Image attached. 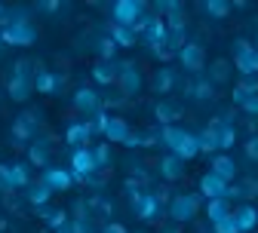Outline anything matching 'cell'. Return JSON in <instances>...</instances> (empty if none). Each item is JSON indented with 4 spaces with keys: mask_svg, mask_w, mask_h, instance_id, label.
Wrapping results in <instances>:
<instances>
[{
    "mask_svg": "<svg viewBox=\"0 0 258 233\" xmlns=\"http://www.w3.org/2000/svg\"><path fill=\"white\" fill-rule=\"evenodd\" d=\"M108 37L117 43V49H133V46H136V40H139L133 28H123V25H114V22L108 25Z\"/></svg>",
    "mask_w": 258,
    "mask_h": 233,
    "instance_id": "cell-23",
    "label": "cell"
},
{
    "mask_svg": "<svg viewBox=\"0 0 258 233\" xmlns=\"http://www.w3.org/2000/svg\"><path fill=\"white\" fill-rule=\"evenodd\" d=\"M108 120H111V114H108V111H99L95 117H89V120H86V126H89V132H92V135H105Z\"/></svg>",
    "mask_w": 258,
    "mask_h": 233,
    "instance_id": "cell-34",
    "label": "cell"
},
{
    "mask_svg": "<svg viewBox=\"0 0 258 233\" xmlns=\"http://www.w3.org/2000/svg\"><path fill=\"white\" fill-rule=\"evenodd\" d=\"M157 169H160V178H166V181H178V178H184V163L178 160V157H172V153H166L163 160L157 163Z\"/></svg>",
    "mask_w": 258,
    "mask_h": 233,
    "instance_id": "cell-20",
    "label": "cell"
},
{
    "mask_svg": "<svg viewBox=\"0 0 258 233\" xmlns=\"http://www.w3.org/2000/svg\"><path fill=\"white\" fill-rule=\"evenodd\" d=\"M102 233H129V230H126L123 224H117V221H111V224H105V230H102Z\"/></svg>",
    "mask_w": 258,
    "mask_h": 233,
    "instance_id": "cell-42",
    "label": "cell"
},
{
    "mask_svg": "<svg viewBox=\"0 0 258 233\" xmlns=\"http://www.w3.org/2000/svg\"><path fill=\"white\" fill-rule=\"evenodd\" d=\"M0 52H4V40H0Z\"/></svg>",
    "mask_w": 258,
    "mask_h": 233,
    "instance_id": "cell-43",
    "label": "cell"
},
{
    "mask_svg": "<svg viewBox=\"0 0 258 233\" xmlns=\"http://www.w3.org/2000/svg\"><path fill=\"white\" fill-rule=\"evenodd\" d=\"M197 144H200V153H218V132L215 126H206L197 132Z\"/></svg>",
    "mask_w": 258,
    "mask_h": 233,
    "instance_id": "cell-30",
    "label": "cell"
},
{
    "mask_svg": "<svg viewBox=\"0 0 258 233\" xmlns=\"http://www.w3.org/2000/svg\"><path fill=\"white\" fill-rule=\"evenodd\" d=\"M228 77H231V61H224V58L212 61V68H209V83L218 86V83H224Z\"/></svg>",
    "mask_w": 258,
    "mask_h": 233,
    "instance_id": "cell-32",
    "label": "cell"
},
{
    "mask_svg": "<svg viewBox=\"0 0 258 233\" xmlns=\"http://www.w3.org/2000/svg\"><path fill=\"white\" fill-rule=\"evenodd\" d=\"M200 206H203V196L200 193H175L166 209H169V218L175 224H187V221H194V218L200 215Z\"/></svg>",
    "mask_w": 258,
    "mask_h": 233,
    "instance_id": "cell-2",
    "label": "cell"
},
{
    "mask_svg": "<svg viewBox=\"0 0 258 233\" xmlns=\"http://www.w3.org/2000/svg\"><path fill=\"white\" fill-rule=\"evenodd\" d=\"M234 68L243 77H255L258 74V46L246 37L234 40Z\"/></svg>",
    "mask_w": 258,
    "mask_h": 233,
    "instance_id": "cell-3",
    "label": "cell"
},
{
    "mask_svg": "<svg viewBox=\"0 0 258 233\" xmlns=\"http://www.w3.org/2000/svg\"><path fill=\"white\" fill-rule=\"evenodd\" d=\"M71 105H74V111H77V114H83V117H95L99 111H105L102 95L95 92L92 86H80V89L74 92V98H71Z\"/></svg>",
    "mask_w": 258,
    "mask_h": 233,
    "instance_id": "cell-7",
    "label": "cell"
},
{
    "mask_svg": "<svg viewBox=\"0 0 258 233\" xmlns=\"http://www.w3.org/2000/svg\"><path fill=\"white\" fill-rule=\"evenodd\" d=\"M234 209H231V203L228 199H209L206 203V218H209V224H218V221H224Z\"/></svg>",
    "mask_w": 258,
    "mask_h": 233,
    "instance_id": "cell-28",
    "label": "cell"
},
{
    "mask_svg": "<svg viewBox=\"0 0 258 233\" xmlns=\"http://www.w3.org/2000/svg\"><path fill=\"white\" fill-rule=\"evenodd\" d=\"M64 86V74H55L43 64H37V74H34V92L40 95H58V89Z\"/></svg>",
    "mask_w": 258,
    "mask_h": 233,
    "instance_id": "cell-12",
    "label": "cell"
},
{
    "mask_svg": "<svg viewBox=\"0 0 258 233\" xmlns=\"http://www.w3.org/2000/svg\"><path fill=\"white\" fill-rule=\"evenodd\" d=\"M142 71H139V64L136 61H120V74H117V86L123 95H136L142 92Z\"/></svg>",
    "mask_w": 258,
    "mask_h": 233,
    "instance_id": "cell-10",
    "label": "cell"
},
{
    "mask_svg": "<svg viewBox=\"0 0 258 233\" xmlns=\"http://www.w3.org/2000/svg\"><path fill=\"white\" fill-rule=\"evenodd\" d=\"M34 74H37V61H28V58H19L13 64V77L7 83V92L13 102H28L31 92H34Z\"/></svg>",
    "mask_w": 258,
    "mask_h": 233,
    "instance_id": "cell-1",
    "label": "cell"
},
{
    "mask_svg": "<svg viewBox=\"0 0 258 233\" xmlns=\"http://www.w3.org/2000/svg\"><path fill=\"white\" fill-rule=\"evenodd\" d=\"M37 215H40V218L46 221V227H49V230H61L64 224L71 221V218H68V212H64V209H46V206H43V209H37Z\"/></svg>",
    "mask_w": 258,
    "mask_h": 233,
    "instance_id": "cell-29",
    "label": "cell"
},
{
    "mask_svg": "<svg viewBox=\"0 0 258 233\" xmlns=\"http://www.w3.org/2000/svg\"><path fill=\"white\" fill-rule=\"evenodd\" d=\"M145 10H148V4H142V0H117L111 7V22L123 25V28H136V22L145 16Z\"/></svg>",
    "mask_w": 258,
    "mask_h": 233,
    "instance_id": "cell-4",
    "label": "cell"
},
{
    "mask_svg": "<svg viewBox=\"0 0 258 233\" xmlns=\"http://www.w3.org/2000/svg\"><path fill=\"white\" fill-rule=\"evenodd\" d=\"M0 190H4V193L16 190V187H13V175H10V163L0 166Z\"/></svg>",
    "mask_w": 258,
    "mask_h": 233,
    "instance_id": "cell-38",
    "label": "cell"
},
{
    "mask_svg": "<svg viewBox=\"0 0 258 233\" xmlns=\"http://www.w3.org/2000/svg\"><path fill=\"white\" fill-rule=\"evenodd\" d=\"M175 55H178V64H181L187 74H197L200 77L206 71V49L200 43H184Z\"/></svg>",
    "mask_w": 258,
    "mask_h": 233,
    "instance_id": "cell-6",
    "label": "cell"
},
{
    "mask_svg": "<svg viewBox=\"0 0 258 233\" xmlns=\"http://www.w3.org/2000/svg\"><path fill=\"white\" fill-rule=\"evenodd\" d=\"M231 215H234V221H237V230H240V233H252V230L258 227V209H255L252 203H240Z\"/></svg>",
    "mask_w": 258,
    "mask_h": 233,
    "instance_id": "cell-14",
    "label": "cell"
},
{
    "mask_svg": "<svg viewBox=\"0 0 258 233\" xmlns=\"http://www.w3.org/2000/svg\"><path fill=\"white\" fill-rule=\"evenodd\" d=\"M0 166H4V163H0Z\"/></svg>",
    "mask_w": 258,
    "mask_h": 233,
    "instance_id": "cell-44",
    "label": "cell"
},
{
    "mask_svg": "<svg viewBox=\"0 0 258 233\" xmlns=\"http://www.w3.org/2000/svg\"><path fill=\"white\" fill-rule=\"evenodd\" d=\"M187 95L194 98V102H209V98L215 95V86L209 83V77H197L187 86Z\"/></svg>",
    "mask_w": 258,
    "mask_h": 233,
    "instance_id": "cell-27",
    "label": "cell"
},
{
    "mask_svg": "<svg viewBox=\"0 0 258 233\" xmlns=\"http://www.w3.org/2000/svg\"><path fill=\"white\" fill-rule=\"evenodd\" d=\"M243 150H246V157H249V160H255V163H258V135H252V138H246V144H243Z\"/></svg>",
    "mask_w": 258,
    "mask_h": 233,
    "instance_id": "cell-39",
    "label": "cell"
},
{
    "mask_svg": "<svg viewBox=\"0 0 258 233\" xmlns=\"http://www.w3.org/2000/svg\"><path fill=\"white\" fill-rule=\"evenodd\" d=\"M197 153H200V144H197V132H184V138L175 144L172 157H178L181 163H187V160H194Z\"/></svg>",
    "mask_w": 258,
    "mask_h": 233,
    "instance_id": "cell-25",
    "label": "cell"
},
{
    "mask_svg": "<svg viewBox=\"0 0 258 233\" xmlns=\"http://www.w3.org/2000/svg\"><path fill=\"white\" fill-rule=\"evenodd\" d=\"M49 196H52V190H49L43 181H31V184L25 187V199H28L34 209H43V206L49 203Z\"/></svg>",
    "mask_w": 258,
    "mask_h": 233,
    "instance_id": "cell-24",
    "label": "cell"
},
{
    "mask_svg": "<svg viewBox=\"0 0 258 233\" xmlns=\"http://www.w3.org/2000/svg\"><path fill=\"white\" fill-rule=\"evenodd\" d=\"M243 111H246L249 117H258V95H255V98H249V102L243 105Z\"/></svg>",
    "mask_w": 258,
    "mask_h": 233,
    "instance_id": "cell-41",
    "label": "cell"
},
{
    "mask_svg": "<svg viewBox=\"0 0 258 233\" xmlns=\"http://www.w3.org/2000/svg\"><path fill=\"white\" fill-rule=\"evenodd\" d=\"M129 132H133V129H129V123L123 120V117H111L108 120V129H105V141L108 144H126V138H129Z\"/></svg>",
    "mask_w": 258,
    "mask_h": 233,
    "instance_id": "cell-18",
    "label": "cell"
},
{
    "mask_svg": "<svg viewBox=\"0 0 258 233\" xmlns=\"http://www.w3.org/2000/svg\"><path fill=\"white\" fill-rule=\"evenodd\" d=\"M154 117L160 120V126H175V120L181 117V105L172 102V98H160L154 108Z\"/></svg>",
    "mask_w": 258,
    "mask_h": 233,
    "instance_id": "cell-16",
    "label": "cell"
},
{
    "mask_svg": "<svg viewBox=\"0 0 258 233\" xmlns=\"http://www.w3.org/2000/svg\"><path fill=\"white\" fill-rule=\"evenodd\" d=\"M92 157H95V166L105 172V169H111V160H114V153H111V144L108 141H102V144H95L92 147Z\"/></svg>",
    "mask_w": 258,
    "mask_h": 233,
    "instance_id": "cell-33",
    "label": "cell"
},
{
    "mask_svg": "<svg viewBox=\"0 0 258 233\" xmlns=\"http://www.w3.org/2000/svg\"><path fill=\"white\" fill-rule=\"evenodd\" d=\"M203 10H206L212 19H228V13H231L234 7L224 4V0H209V4H203Z\"/></svg>",
    "mask_w": 258,
    "mask_h": 233,
    "instance_id": "cell-36",
    "label": "cell"
},
{
    "mask_svg": "<svg viewBox=\"0 0 258 233\" xmlns=\"http://www.w3.org/2000/svg\"><path fill=\"white\" fill-rule=\"evenodd\" d=\"M212 233H240V230H237V221H234V215H228L224 221L212 224Z\"/></svg>",
    "mask_w": 258,
    "mask_h": 233,
    "instance_id": "cell-37",
    "label": "cell"
},
{
    "mask_svg": "<svg viewBox=\"0 0 258 233\" xmlns=\"http://www.w3.org/2000/svg\"><path fill=\"white\" fill-rule=\"evenodd\" d=\"M209 172H215L221 181L234 184V178H237V163H234L228 153H215V157H212V169H209Z\"/></svg>",
    "mask_w": 258,
    "mask_h": 233,
    "instance_id": "cell-19",
    "label": "cell"
},
{
    "mask_svg": "<svg viewBox=\"0 0 258 233\" xmlns=\"http://www.w3.org/2000/svg\"><path fill=\"white\" fill-rule=\"evenodd\" d=\"M133 212H136V218L139 221H157L160 218V212H163V206H160V199L154 196V190H142L136 199H133Z\"/></svg>",
    "mask_w": 258,
    "mask_h": 233,
    "instance_id": "cell-9",
    "label": "cell"
},
{
    "mask_svg": "<svg viewBox=\"0 0 258 233\" xmlns=\"http://www.w3.org/2000/svg\"><path fill=\"white\" fill-rule=\"evenodd\" d=\"M117 74H120V61H95L92 64V80L99 86L117 83Z\"/></svg>",
    "mask_w": 258,
    "mask_h": 233,
    "instance_id": "cell-17",
    "label": "cell"
},
{
    "mask_svg": "<svg viewBox=\"0 0 258 233\" xmlns=\"http://www.w3.org/2000/svg\"><path fill=\"white\" fill-rule=\"evenodd\" d=\"M99 166H95V157H92V147H80V150H71V175H74V184H86Z\"/></svg>",
    "mask_w": 258,
    "mask_h": 233,
    "instance_id": "cell-5",
    "label": "cell"
},
{
    "mask_svg": "<svg viewBox=\"0 0 258 233\" xmlns=\"http://www.w3.org/2000/svg\"><path fill=\"white\" fill-rule=\"evenodd\" d=\"M37 129H40V114H37V111H25V114H19L16 123H13L16 144H28L31 138L37 135Z\"/></svg>",
    "mask_w": 258,
    "mask_h": 233,
    "instance_id": "cell-8",
    "label": "cell"
},
{
    "mask_svg": "<svg viewBox=\"0 0 258 233\" xmlns=\"http://www.w3.org/2000/svg\"><path fill=\"white\" fill-rule=\"evenodd\" d=\"M123 147H145V132H129V138Z\"/></svg>",
    "mask_w": 258,
    "mask_h": 233,
    "instance_id": "cell-40",
    "label": "cell"
},
{
    "mask_svg": "<svg viewBox=\"0 0 258 233\" xmlns=\"http://www.w3.org/2000/svg\"><path fill=\"white\" fill-rule=\"evenodd\" d=\"M10 175H13V187L22 190L31 184V169H28V163H10Z\"/></svg>",
    "mask_w": 258,
    "mask_h": 233,
    "instance_id": "cell-31",
    "label": "cell"
},
{
    "mask_svg": "<svg viewBox=\"0 0 258 233\" xmlns=\"http://www.w3.org/2000/svg\"><path fill=\"white\" fill-rule=\"evenodd\" d=\"M175 83H178V74L172 68H157V74H154V92L169 95L175 89Z\"/></svg>",
    "mask_w": 258,
    "mask_h": 233,
    "instance_id": "cell-26",
    "label": "cell"
},
{
    "mask_svg": "<svg viewBox=\"0 0 258 233\" xmlns=\"http://www.w3.org/2000/svg\"><path fill=\"white\" fill-rule=\"evenodd\" d=\"M40 181H43L52 193H64V190H71V187H74V175H71V169H61V166H49V169H43Z\"/></svg>",
    "mask_w": 258,
    "mask_h": 233,
    "instance_id": "cell-11",
    "label": "cell"
},
{
    "mask_svg": "<svg viewBox=\"0 0 258 233\" xmlns=\"http://www.w3.org/2000/svg\"><path fill=\"white\" fill-rule=\"evenodd\" d=\"M197 193L206 199H224L228 196V181H221L215 172H206V175H200V184H197Z\"/></svg>",
    "mask_w": 258,
    "mask_h": 233,
    "instance_id": "cell-13",
    "label": "cell"
},
{
    "mask_svg": "<svg viewBox=\"0 0 258 233\" xmlns=\"http://www.w3.org/2000/svg\"><path fill=\"white\" fill-rule=\"evenodd\" d=\"M255 95H258V77H243V80L234 86V95H231V98H234L237 108H243L249 98H255Z\"/></svg>",
    "mask_w": 258,
    "mask_h": 233,
    "instance_id": "cell-22",
    "label": "cell"
},
{
    "mask_svg": "<svg viewBox=\"0 0 258 233\" xmlns=\"http://www.w3.org/2000/svg\"><path fill=\"white\" fill-rule=\"evenodd\" d=\"M28 166H40V169H49V141H31L28 144Z\"/></svg>",
    "mask_w": 258,
    "mask_h": 233,
    "instance_id": "cell-21",
    "label": "cell"
},
{
    "mask_svg": "<svg viewBox=\"0 0 258 233\" xmlns=\"http://www.w3.org/2000/svg\"><path fill=\"white\" fill-rule=\"evenodd\" d=\"M95 49H99V61H117V43L111 37H102L99 43H95Z\"/></svg>",
    "mask_w": 258,
    "mask_h": 233,
    "instance_id": "cell-35",
    "label": "cell"
},
{
    "mask_svg": "<svg viewBox=\"0 0 258 233\" xmlns=\"http://www.w3.org/2000/svg\"><path fill=\"white\" fill-rule=\"evenodd\" d=\"M64 141L71 144V150L89 147V141H92V132H89V126H86V120H83V123H71L68 129H64Z\"/></svg>",
    "mask_w": 258,
    "mask_h": 233,
    "instance_id": "cell-15",
    "label": "cell"
}]
</instances>
